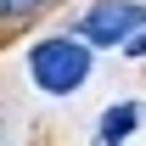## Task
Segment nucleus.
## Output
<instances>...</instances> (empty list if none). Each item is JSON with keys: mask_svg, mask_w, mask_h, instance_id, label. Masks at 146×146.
Listing matches in <instances>:
<instances>
[{"mask_svg": "<svg viewBox=\"0 0 146 146\" xmlns=\"http://www.w3.org/2000/svg\"><path fill=\"white\" fill-rule=\"evenodd\" d=\"M28 73L45 96H73L84 79H90V45L84 39H68V34H51L28 51Z\"/></svg>", "mask_w": 146, "mask_h": 146, "instance_id": "f257e3e1", "label": "nucleus"}, {"mask_svg": "<svg viewBox=\"0 0 146 146\" xmlns=\"http://www.w3.org/2000/svg\"><path fill=\"white\" fill-rule=\"evenodd\" d=\"M141 28H146V6L141 0H101V6H90L84 23H79L84 45H124V39L141 34Z\"/></svg>", "mask_w": 146, "mask_h": 146, "instance_id": "f03ea898", "label": "nucleus"}, {"mask_svg": "<svg viewBox=\"0 0 146 146\" xmlns=\"http://www.w3.org/2000/svg\"><path fill=\"white\" fill-rule=\"evenodd\" d=\"M135 124H141V107H135V101H124V107H112L107 118H101V135H96V146H124Z\"/></svg>", "mask_w": 146, "mask_h": 146, "instance_id": "7ed1b4c3", "label": "nucleus"}, {"mask_svg": "<svg viewBox=\"0 0 146 146\" xmlns=\"http://www.w3.org/2000/svg\"><path fill=\"white\" fill-rule=\"evenodd\" d=\"M39 0H0V11H11V17H23V11H34Z\"/></svg>", "mask_w": 146, "mask_h": 146, "instance_id": "20e7f679", "label": "nucleus"}, {"mask_svg": "<svg viewBox=\"0 0 146 146\" xmlns=\"http://www.w3.org/2000/svg\"><path fill=\"white\" fill-rule=\"evenodd\" d=\"M124 51H129V56H146V28H141V34H129V39H124Z\"/></svg>", "mask_w": 146, "mask_h": 146, "instance_id": "39448f33", "label": "nucleus"}]
</instances>
